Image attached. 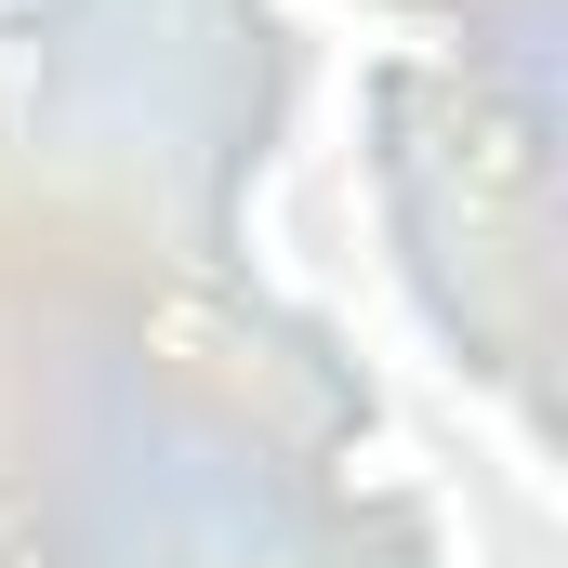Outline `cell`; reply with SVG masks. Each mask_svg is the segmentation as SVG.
Returning <instances> with one entry per match:
<instances>
[{"mask_svg": "<svg viewBox=\"0 0 568 568\" xmlns=\"http://www.w3.org/2000/svg\"><path fill=\"white\" fill-rule=\"evenodd\" d=\"M67 27V0H0V53H27V40H53Z\"/></svg>", "mask_w": 568, "mask_h": 568, "instance_id": "cell-1", "label": "cell"}]
</instances>
